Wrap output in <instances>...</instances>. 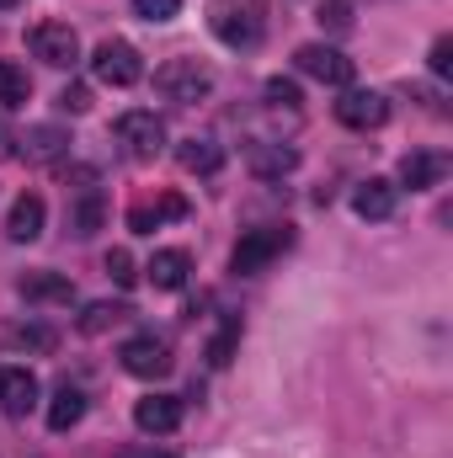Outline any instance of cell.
Masks as SVG:
<instances>
[{"instance_id":"cell-1","label":"cell","mask_w":453,"mask_h":458,"mask_svg":"<svg viewBox=\"0 0 453 458\" xmlns=\"http://www.w3.org/2000/svg\"><path fill=\"white\" fill-rule=\"evenodd\" d=\"M155 91L166 102H176V107H192V102H203L214 91V70L203 59H166L155 70Z\"/></svg>"},{"instance_id":"cell-2","label":"cell","mask_w":453,"mask_h":458,"mask_svg":"<svg viewBox=\"0 0 453 458\" xmlns=\"http://www.w3.org/2000/svg\"><path fill=\"white\" fill-rule=\"evenodd\" d=\"M288 245H294V229L288 225L251 229V234H240V245L229 250V272H235V277H256V272H267Z\"/></svg>"},{"instance_id":"cell-3","label":"cell","mask_w":453,"mask_h":458,"mask_svg":"<svg viewBox=\"0 0 453 458\" xmlns=\"http://www.w3.org/2000/svg\"><path fill=\"white\" fill-rule=\"evenodd\" d=\"M214 38L225 48H256L261 43V0H229V5H214L209 16Z\"/></svg>"},{"instance_id":"cell-4","label":"cell","mask_w":453,"mask_h":458,"mask_svg":"<svg viewBox=\"0 0 453 458\" xmlns=\"http://www.w3.org/2000/svg\"><path fill=\"white\" fill-rule=\"evenodd\" d=\"M91 75H97L102 86H113V91H128V86L144 81V59H139L133 43L107 38V43H97V54H91Z\"/></svg>"},{"instance_id":"cell-5","label":"cell","mask_w":453,"mask_h":458,"mask_svg":"<svg viewBox=\"0 0 453 458\" xmlns=\"http://www.w3.org/2000/svg\"><path fill=\"white\" fill-rule=\"evenodd\" d=\"M27 48H32L43 64H54V70H70V64L81 59V38H75L70 21H38V27L27 32Z\"/></svg>"},{"instance_id":"cell-6","label":"cell","mask_w":453,"mask_h":458,"mask_svg":"<svg viewBox=\"0 0 453 458\" xmlns=\"http://www.w3.org/2000/svg\"><path fill=\"white\" fill-rule=\"evenodd\" d=\"M294 64H299V75H310L321 86H352V75H357V64L341 48H331V43H304L294 54Z\"/></svg>"},{"instance_id":"cell-7","label":"cell","mask_w":453,"mask_h":458,"mask_svg":"<svg viewBox=\"0 0 453 458\" xmlns=\"http://www.w3.org/2000/svg\"><path fill=\"white\" fill-rule=\"evenodd\" d=\"M113 133H117V144H128L133 160H155L166 149V123L155 113H123L113 123Z\"/></svg>"},{"instance_id":"cell-8","label":"cell","mask_w":453,"mask_h":458,"mask_svg":"<svg viewBox=\"0 0 453 458\" xmlns=\"http://www.w3.org/2000/svg\"><path fill=\"white\" fill-rule=\"evenodd\" d=\"M123 368L133 378H166L176 362H171V346L160 336H133V342H123Z\"/></svg>"},{"instance_id":"cell-9","label":"cell","mask_w":453,"mask_h":458,"mask_svg":"<svg viewBox=\"0 0 453 458\" xmlns=\"http://www.w3.org/2000/svg\"><path fill=\"white\" fill-rule=\"evenodd\" d=\"M133 427L150 432V437H171V432L182 427V400H176V394H144V400L133 405Z\"/></svg>"},{"instance_id":"cell-10","label":"cell","mask_w":453,"mask_h":458,"mask_svg":"<svg viewBox=\"0 0 453 458\" xmlns=\"http://www.w3.org/2000/svg\"><path fill=\"white\" fill-rule=\"evenodd\" d=\"M64 149H70V133H64L59 123H38V128H27V133L16 139V155L32 160V165H48V160H59Z\"/></svg>"},{"instance_id":"cell-11","label":"cell","mask_w":453,"mask_h":458,"mask_svg":"<svg viewBox=\"0 0 453 458\" xmlns=\"http://www.w3.org/2000/svg\"><path fill=\"white\" fill-rule=\"evenodd\" d=\"M337 123H346V128H384L389 123V102L379 91H346L337 102Z\"/></svg>"},{"instance_id":"cell-12","label":"cell","mask_w":453,"mask_h":458,"mask_svg":"<svg viewBox=\"0 0 453 458\" xmlns=\"http://www.w3.org/2000/svg\"><path fill=\"white\" fill-rule=\"evenodd\" d=\"M166 219H187V198L182 192H160L155 203H133L128 208V229L133 234H155Z\"/></svg>"},{"instance_id":"cell-13","label":"cell","mask_w":453,"mask_h":458,"mask_svg":"<svg viewBox=\"0 0 453 458\" xmlns=\"http://www.w3.org/2000/svg\"><path fill=\"white\" fill-rule=\"evenodd\" d=\"M395 203H400V187H395V182H384V176H368V182H357V192H352L357 219H389V214H395Z\"/></svg>"},{"instance_id":"cell-14","label":"cell","mask_w":453,"mask_h":458,"mask_svg":"<svg viewBox=\"0 0 453 458\" xmlns=\"http://www.w3.org/2000/svg\"><path fill=\"white\" fill-rule=\"evenodd\" d=\"M43 219H48V203H43L38 192H21V198L11 203V214H5V234H11L16 245H27V240L43 234Z\"/></svg>"},{"instance_id":"cell-15","label":"cell","mask_w":453,"mask_h":458,"mask_svg":"<svg viewBox=\"0 0 453 458\" xmlns=\"http://www.w3.org/2000/svg\"><path fill=\"white\" fill-rule=\"evenodd\" d=\"M245 165H251V176H261V182H272V176H288V171L299 165V149H288V144H267V139H256V144L245 149Z\"/></svg>"},{"instance_id":"cell-16","label":"cell","mask_w":453,"mask_h":458,"mask_svg":"<svg viewBox=\"0 0 453 458\" xmlns=\"http://www.w3.org/2000/svg\"><path fill=\"white\" fill-rule=\"evenodd\" d=\"M16 293L32 299V304H70L75 299V283L64 272H27V277H16Z\"/></svg>"},{"instance_id":"cell-17","label":"cell","mask_w":453,"mask_h":458,"mask_svg":"<svg viewBox=\"0 0 453 458\" xmlns=\"http://www.w3.org/2000/svg\"><path fill=\"white\" fill-rule=\"evenodd\" d=\"M38 405V378L27 368H0V411L5 416H27Z\"/></svg>"},{"instance_id":"cell-18","label":"cell","mask_w":453,"mask_h":458,"mask_svg":"<svg viewBox=\"0 0 453 458\" xmlns=\"http://www.w3.org/2000/svg\"><path fill=\"white\" fill-rule=\"evenodd\" d=\"M443 176H449V160H443V155L416 149V155L400 160V187H411V192H427V187H438Z\"/></svg>"},{"instance_id":"cell-19","label":"cell","mask_w":453,"mask_h":458,"mask_svg":"<svg viewBox=\"0 0 453 458\" xmlns=\"http://www.w3.org/2000/svg\"><path fill=\"white\" fill-rule=\"evenodd\" d=\"M144 272H150V283H155V288H166V293H176V288H187V272H192V256H187V250H155Z\"/></svg>"},{"instance_id":"cell-20","label":"cell","mask_w":453,"mask_h":458,"mask_svg":"<svg viewBox=\"0 0 453 458\" xmlns=\"http://www.w3.org/2000/svg\"><path fill=\"white\" fill-rule=\"evenodd\" d=\"M176 160H182V171H192V176H214V171L225 165V149H219L214 139H182V144H176Z\"/></svg>"},{"instance_id":"cell-21","label":"cell","mask_w":453,"mask_h":458,"mask_svg":"<svg viewBox=\"0 0 453 458\" xmlns=\"http://www.w3.org/2000/svg\"><path fill=\"white\" fill-rule=\"evenodd\" d=\"M81 416H86V394H81L75 384H59L54 400H48V427H54V432H70Z\"/></svg>"},{"instance_id":"cell-22","label":"cell","mask_w":453,"mask_h":458,"mask_svg":"<svg viewBox=\"0 0 453 458\" xmlns=\"http://www.w3.org/2000/svg\"><path fill=\"white\" fill-rule=\"evenodd\" d=\"M102 219H107V203H102V192H91V187H86V192L70 203V234H81V240H86V234H97V229H102Z\"/></svg>"},{"instance_id":"cell-23","label":"cell","mask_w":453,"mask_h":458,"mask_svg":"<svg viewBox=\"0 0 453 458\" xmlns=\"http://www.w3.org/2000/svg\"><path fill=\"white\" fill-rule=\"evenodd\" d=\"M32 97V75L16 59H0V107H27Z\"/></svg>"},{"instance_id":"cell-24","label":"cell","mask_w":453,"mask_h":458,"mask_svg":"<svg viewBox=\"0 0 453 458\" xmlns=\"http://www.w3.org/2000/svg\"><path fill=\"white\" fill-rule=\"evenodd\" d=\"M128 315H133L128 304H113V299H102V304H86V315H81L75 326H81L86 336H102V331H113L117 320H128Z\"/></svg>"},{"instance_id":"cell-25","label":"cell","mask_w":453,"mask_h":458,"mask_svg":"<svg viewBox=\"0 0 453 458\" xmlns=\"http://www.w3.org/2000/svg\"><path fill=\"white\" fill-rule=\"evenodd\" d=\"M235 346H240V320H229L225 331L209 342V362H214V368H229V362H235Z\"/></svg>"},{"instance_id":"cell-26","label":"cell","mask_w":453,"mask_h":458,"mask_svg":"<svg viewBox=\"0 0 453 458\" xmlns=\"http://www.w3.org/2000/svg\"><path fill=\"white\" fill-rule=\"evenodd\" d=\"M315 21H321L326 32H346V27H352V0H321Z\"/></svg>"},{"instance_id":"cell-27","label":"cell","mask_w":453,"mask_h":458,"mask_svg":"<svg viewBox=\"0 0 453 458\" xmlns=\"http://www.w3.org/2000/svg\"><path fill=\"white\" fill-rule=\"evenodd\" d=\"M107 277H113L117 288H133L139 283V267H133V256L117 245V250H107Z\"/></svg>"},{"instance_id":"cell-28","label":"cell","mask_w":453,"mask_h":458,"mask_svg":"<svg viewBox=\"0 0 453 458\" xmlns=\"http://www.w3.org/2000/svg\"><path fill=\"white\" fill-rule=\"evenodd\" d=\"M133 16H144V21H176L182 0H133Z\"/></svg>"},{"instance_id":"cell-29","label":"cell","mask_w":453,"mask_h":458,"mask_svg":"<svg viewBox=\"0 0 453 458\" xmlns=\"http://www.w3.org/2000/svg\"><path fill=\"white\" fill-rule=\"evenodd\" d=\"M267 102H272V107H299L304 97H299V86H294V81L272 75V81H267Z\"/></svg>"},{"instance_id":"cell-30","label":"cell","mask_w":453,"mask_h":458,"mask_svg":"<svg viewBox=\"0 0 453 458\" xmlns=\"http://www.w3.org/2000/svg\"><path fill=\"white\" fill-rule=\"evenodd\" d=\"M427 64H432V75H438V81H449V75H453V38H438V43H432Z\"/></svg>"},{"instance_id":"cell-31","label":"cell","mask_w":453,"mask_h":458,"mask_svg":"<svg viewBox=\"0 0 453 458\" xmlns=\"http://www.w3.org/2000/svg\"><path fill=\"white\" fill-rule=\"evenodd\" d=\"M59 107H64V113H91V91H86V86H64V91H59Z\"/></svg>"},{"instance_id":"cell-32","label":"cell","mask_w":453,"mask_h":458,"mask_svg":"<svg viewBox=\"0 0 453 458\" xmlns=\"http://www.w3.org/2000/svg\"><path fill=\"white\" fill-rule=\"evenodd\" d=\"M16 342L32 346V352H48V346H54V331H43V326H21V331H16Z\"/></svg>"},{"instance_id":"cell-33","label":"cell","mask_w":453,"mask_h":458,"mask_svg":"<svg viewBox=\"0 0 453 458\" xmlns=\"http://www.w3.org/2000/svg\"><path fill=\"white\" fill-rule=\"evenodd\" d=\"M0 155H16V133H11L5 123H0Z\"/></svg>"},{"instance_id":"cell-34","label":"cell","mask_w":453,"mask_h":458,"mask_svg":"<svg viewBox=\"0 0 453 458\" xmlns=\"http://www.w3.org/2000/svg\"><path fill=\"white\" fill-rule=\"evenodd\" d=\"M0 5H16V0H0Z\"/></svg>"}]
</instances>
